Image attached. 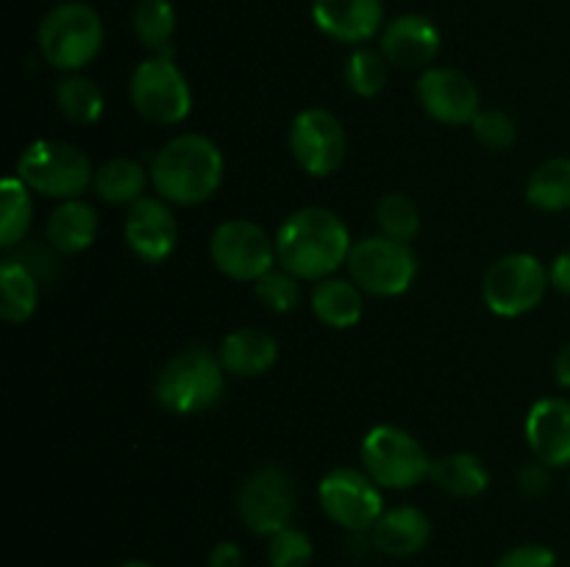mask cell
Instances as JSON below:
<instances>
[{
	"mask_svg": "<svg viewBox=\"0 0 570 567\" xmlns=\"http://www.w3.org/2000/svg\"><path fill=\"white\" fill-rule=\"evenodd\" d=\"M351 233L343 217L323 206H304L293 211L276 231L278 267L298 276L301 281L332 278L348 261Z\"/></svg>",
	"mask_w": 570,
	"mask_h": 567,
	"instance_id": "cell-1",
	"label": "cell"
},
{
	"mask_svg": "<svg viewBox=\"0 0 570 567\" xmlns=\"http://www.w3.org/2000/svg\"><path fill=\"white\" fill-rule=\"evenodd\" d=\"M223 172V150L204 133H178L150 161V183L173 206L206 203L220 189Z\"/></svg>",
	"mask_w": 570,
	"mask_h": 567,
	"instance_id": "cell-2",
	"label": "cell"
},
{
	"mask_svg": "<svg viewBox=\"0 0 570 567\" xmlns=\"http://www.w3.org/2000/svg\"><path fill=\"white\" fill-rule=\"evenodd\" d=\"M226 392V370L209 348H187L173 356L156 378L154 395L173 415H200L220 404Z\"/></svg>",
	"mask_w": 570,
	"mask_h": 567,
	"instance_id": "cell-3",
	"label": "cell"
},
{
	"mask_svg": "<svg viewBox=\"0 0 570 567\" xmlns=\"http://www.w3.org/2000/svg\"><path fill=\"white\" fill-rule=\"evenodd\" d=\"M37 44L50 67L61 72H78L98 59L104 48V20L92 6L65 0L39 22Z\"/></svg>",
	"mask_w": 570,
	"mask_h": 567,
	"instance_id": "cell-4",
	"label": "cell"
},
{
	"mask_svg": "<svg viewBox=\"0 0 570 567\" xmlns=\"http://www.w3.org/2000/svg\"><path fill=\"white\" fill-rule=\"evenodd\" d=\"M17 178L28 189L53 200L81 198L95 181L92 161L76 145L59 139H37L17 159Z\"/></svg>",
	"mask_w": 570,
	"mask_h": 567,
	"instance_id": "cell-5",
	"label": "cell"
},
{
	"mask_svg": "<svg viewBox=\"0 0 570 567\" xmlns=\"http://www.w3.org/2000/svg\"><path fill=\"white\" fill-rule=\"evenodd\" d=\"M360 459L367 476L382 489H412L432 470L426 448L406 428L390 422L365 434Z\"/></svg>",
	"mask_w": 570,
	"mask_h": 567,
	"instance_id": "cell-6",
	"label": "cell"
},
{
	"mask_svg": "<svg viewBox=\"0 0 570 567\" xmlns=\"http://www.w3.org/2000/svg\"><path fill=\"white\" fill-rule=\"evenodd\" d=\"M345 267H348L351 281L362 292L376 295V298H399L415 281L417 256L412 245L376 233V237L354 242Z\"/></svg>",
	"mask_w": 570,
	"mask_h": 567,
	"instance_id": "cell-7",
	"label": "cell"
},
{
	"mask_svg": "<svg viewBox=\"0 0 570 567\" xmlns=\"http://www.w3.org/2000/svg\"><path fill=\"white\" fill-rule=\"evenodd\" d=\"M131 103L156 126H178L193 109V89L170 53H154L131 72Z\"/></svg>",
	"mask_w": 570,
	"mask_h": 567,
	"instance_id": "cell-8",
	"label": "cell"
},
{
	"mask_svg": "<svg viewBox=\"0 0 570 567\" xmlns=\"http://www.w3.org/2000/svg\"><path fill=\"white\" fill-rule=\"evenodd\" d=\"M549 287V267L538 256L507 253L484 272L482 300L493 315L521 317L538 309Z\"/></svg>",
	"mask_w": 570,
	"mask_h": 567,
	"instance_id": "cell-9",
	"label": "cell"
},
{
	"mask_svg": "<svg viewBox=\"0 0 570 567\" xmlns=\"http://www.w3.org/2000/svg\"><path fill=\"white\" fill-rule=\"evenodd\" d=\"M209 256L223 276L245 284H256L278 265L276 237L243 217L220 222L212 231Z\"/></svg>",
	"mask_w": 570,
	"mask_h": 567,
	"instance_id": "cell-10",
	"label": "cell"
},
{
	"mask_svg": "<svg viewBox=\"0 0 570 567\" xmlns=\"http://www.w3.org/2000/svg\"><path fill=\"white\" fill-rule=\"evenodd\" d=\"M317 500L332 523L345 531H371L384 515L382 487L356 467H334L317 487Z\"/></svg>",
	"mask_w": 570,
	"mask_h": 567,
	"instance_id": "cell-11",
	"label": "cell"
},
{
	"mask_svg": "<svg viewBox=\"0 0 570 567\" xmlns=\"http://www.w3.org/2000/svg\"><path fill=\"white\" fill-rule=\"evenodd\" d=\"M298 506L293 478L282 467L265 465L250 472L237 493L239 520L259 537H273L289 526Z\"/></svg>",
	"mask_w": 570,
	"mask_h": 567,
	"instance_id": "cell-12",
	"label": "cell"
},
{
	"mask_svg": "<svg viewBox=\"0 0 570 567\" xmlns=\"http://www.w3.org/2000/svg\"><path fill=\"white\" fill-rule=\"evenodd\" d=\"M343 122L326 109H304L289 122V150H293L295 165L312 178H326L340 170L345 159Z\"/></svg>",
	"mask_w": 570,
	"mask_h": 567,
	"instance_id": "cell-13",
	"label": "cell"
},
{
	"mask_svg": "<svg viewBox=\"0 0 570 567\" xmlns=\"http://www.w3.org/2000/svg\"><path fill=\"white\" fill-rule=\"evenodd\" d=\"M415 94L423 111L443 126H471L482 111L476 83L454 67L423 70L415 83Z\"/></svg>",
	"mask_w": 570,
	"mask_h": 567,
	"instance_id": "cell-14",
	"label": "cell"
},
{
	"mask_svg": "<svg viewBox=\"0 0 570 567\" xmlns=\"http://www.w3.org/2000/svg\"><path fill=\"white\" fill-rule=\"evenodd\" d=\"M122 237L131 253L148 265L170 259L178 245V222L170 203L159 195H145L137 203L128 206L126 222H122Z\"/></svg>",
	"mask_w": 570,
	"mask_h": 567,
	"instance_id": "cell-15",
	"label": "cell"
},
{
	"mask_svg": "<svg viewBox=\"0 0 570 567\" xmlns=\"http://www.w3.org/2000/svg\"><path fill=\"white\" fill-rule=\"evenodd\" d=\"M440 37L438 26L423 14H401L390 26H384L379 50L384 59L401 70H429L432 61L438 59Z\"/></svg>",
	"mask_w": 570,
	"mask_h": 567,
	"instance_id": "cell-16",
	"label": "cell"
},
{
	"mask_svg": "<svg viewBox=\"0 0 570 567\" xmlns=\"http://www.w3.org/2000/svg\"><path fill=\"white\" fill-rule=\"evenodd\" d=\"M312 20L328 39L365 44L384 31L382 0H312Z\"/></svg>",
	"mask_w": 570,
	"mask_h": 567,
	"instance_id": "cell-17",
	"label": "cell"
},
{
	"mask_svg": "<svg viewBox=\"0 0 570 567\" xmlns=\"http://www.w3.org/2000/svg\"><path fill=\"white\" fill-rule=\"evenodd\" d=\"M527 445L549 467H570V400L540 398L527 415Z\"/></svg>",
	"mask_w": 570,
	"mask_h": 567,
	"instance_id": "cell-18",
	"label": "cell"
},
{
	"mask_svg": "<svg viewBox=\"0 0 570 567\" xmlns=\"http://www.w3.org/2000/svg\"><path fill=\"white\" fill-rule=\"evenodd\" d=\"M432 537V523L417 506H395L384 509L376 526L371 528L373 548L382 550L393 559H406V556L421 554Z\"/></svg>",
	"mask_w": 570,
	"mask_h": 567,
	"instance_id": "cell-19",
	"label": "cell"
},
{
	"mask_svg": "<svg viewBox=\"0 0 570 567\" xmlns=\"http://www.w3.org/2000/svg\"><path fill=\"white\" fill-rule=\"evenodd\" d=\"M217 356H220V365L228 376L256 378L265 376L276 365L278 342L265 328H237V331L226 334Z\"/></svg>",
	"mask_w": 570,
	"mask_h": 567,
	"instance_id": "cell-20",
	"label": "cell"
},
{
	"mask_svg": "<svg viewBox=\"0 0 570 567\" xmlns=\"http://www.w3.org/2000/svg\"><path fill=\"white\" fill-rule=\"evenodd\" d=\"M98 237V211L89 200L72 198L59 200L45 226V242L61 256H72L87 250Z\"/></svg>",
	"mask_w": 570,
	"mask_h": 567,
	"instance_id": "cell-21",
	"label": "cell"
},
{
	"mask_svg": "<svg viewBox=\"0 0 570 567\" xmlns=\"http://www.w3.org/2000/svg\"><path fill=\"white\" fill-rule=\"evenodd\" d=\"M362 289L351 278H323L312 287L309 304L317 320L328 328H351L362 320L365 311V298Z\"/></svg>",
	"mask_w": 570,
	"mask_h": 567,
	"instance_id": "cell-22",
	"label": "cell"
},
{
	"mask_svg": "<svg viewBox=\"0 0 570 567\" xmlns=\"http://www.w3.org/2000/svg\"><path fill=\"white\" fill-rule=\"evenodd\" d=\"M150 181V170H145L139 161L128 156H117L95 170L92 189L104 203L109 206H131L145 198V187Z\"/></svg>",
	"mask_w": 570,
	"mask_h": 567,
	"instance_id": "cell-23",
	"label": "cell"
},
{
	"mask_svg": "<svg viewBox=\"0 0 570 567\" xmlns=\"http://www.w3.org/2000/svg\"><path fill=\"white\" fill-rule=\"evenodd\" d=\"M429 478L454 498H479L490 487V472L476 454L456 450L432 461Z\"/></svg>",
	"mask_w": 570,
	"mask_h": 567,
	"instance_id": "cell-24",
	"label": "cell"
},
{
	"mask_svg": "<svg viewBox=\"0 0 570 567\" xmlns=\"http://www.w3.org/2000/svg\"><path fill=\"white\" fill-rule=\"evenodd\" d=\"M39 306V278L26 265L6 256L0 265V315L6 322L31 320Z\"/></svg>",
	"mask_w": 570,
	"mask_h": 567,
	"instance_id": "cell-25",
	"label": "cell"
},
{
	"mask_svg": "<svg viewBox=\"0 0 570 567\" xmlns=\"http://www.w3.org/2000/svg\"><path fill=\"white\" fill-rule=\"evenodd\" d=\"M33 222L31 189L22 178L9 176L0 183V248L14 250L26 242V233Z\"/></svg>",
	"mask_w": 570,
	"mask_h": 567,
	"instance_id": "cell-26",
	"label": "cell"
},
{
	"mask_svg": "<svg viewBox=\"0 0 570 567\" xmlns=\"http://www.w3.org/2000/svg\"><path fill=\"white\" fill-rule=\"evenodd\" d=\"M527 200L540 211L570 209V159L557 156L534 167L527 181Z\"/></svg>",
	"mask_w": 570,
	"mask_h": 567,
	"instance_id": "cell-27",
	"label": "cell"
},
{
	"mask_svg": "<svg viewBox=\"0 0 570 567\" xmlns=\"http://www.w3.org/2000/svg\"><path fill=\"white\" fill-rule=\"evenodd\" d=\"M131 26L142 48L154 53L173 56V37H176V9L170 0H139L134 6Z\"/></svg>",
	"mask_w": 570,
	"mask_h": 567,
	"instance_id": "cell-28",
	"label": "cell"
},
{
	"mask_svg": "<svg viewBox=\"0 0 570 567\" xmlns=\"http://www.w3.org/2000/svg\"><path fill=\"white\" fill-rule=\"evenodd\" d=\"M56 106L65 120L76 126H95L104 115V92L92 78L67 76L56 87Z\"/></svg>",
	"mask_w": 570,
	"mask_h": 567,
	"instance_id": "cell-29",
	"label": "cell"
},
{
	"mask_svg": "<svg viewBox=\"0 0 570 567\" xmlns=\"http://www.w3.org/2000/svg\"><path fill=\"white\" fill-rule=\"evenodd\" d=\"M376 226L384 237L410 245L421 231V209L410 195L387 192L376 203Z\"/></svg>",
	"mask_w": 570,
	"mask_h": 567,
	"instance_id": "cell-30",
	"label": "cell"
},
{
	"mask_svg": "<svg viewBox=\"0 0 570 567\" xmlns=\"http://www.w3.org/2000/svg\"><path fill=\"white\" fill-rule=\"evenodd\" d=\"M387 64L382 50L356 48L345 61V83L360 98H376L387 83Z\"/></svg>",
	"mask_w": 570,
	"mask_h": 567,
	"instance_id": "cell-31",
	"label": "cell"
},
{
	"mask_svg": "<svg viewBox=\"0 0 570 567\" xmlns=\"http://www.w3.org/2000/svg\"><path fill=\"white\" fill-rule=\"evenodd\" d=\"M301 284L304 281L298 276H293L289 270H284V267H273L271 272H265L254 284V292L265 309L276 311V315H289L304 300V287Z\"/></svg>",
	"mask_w": 570,
	"mask_h": 567,
	"instance_id": "cell-32",
	"label": "cell"
},
{
	"mask_svg": "<svg viewBox=\"0 0 570 567\" xmlns=\"http://www.w3.org/2000/svg\"><path fill=\"white\" fill-rule=\"evenodd\" d=\"M312 556H315V545H312L309 534L301 531V528L287 526L267 537L271 567H309Z\"/></svg>",
	"mask_w": 570,
	"mask_h": 567,
	"instance_id": "cell-33",
	"label": "cell"
},
{
	"mask_svg": "<svg viewBox=\"0 0 570 567\" xmlns=\"http://www.w3.org/2000/svg\"><path fill=\"white\" fill-rule=\"evenodd\" d=\"M471 128L479 145H484L488 150H507L518 139L515 120L501 109H482L476 115V120L471 122Z\"/></svg>",
	"mask_w": 570,
	"mask_h": 567,
	"instance_id": "cell-34",
	"label": "cell"
},
{
	"mask_svg": "<svg viewBox=\"0 0 570 567\" xmlns=\"http://www.w3.org/2000/svg\"><path fill=\"white\" fill-rule=\"evenodd\" d=\"M17 248H20V253H17L14 259L20 261V265H26L28 270L39 278V284H42V278L45 281H50V278L59 272V259H56L59 250L50 248L48 242H45V248L42 245H26V242L17 245Z\"/></svg>",
	"mask_w": 570,
	"mask_h": 567,
	"instance_id": "cell-35",
	"label": "cell"
},
{
	"mask_svg": "<svg viewBox=\"0 0 570 567\" xmlns=\"http://www.w3.org/2000/svg\"><path fill=\"white\" fill-rule=\"evenodd\" d=\"M495 567H557V556L554 550L546 548V545L529 543V545H518V548H510Z\"/></svg>",
	"mask_w": 570,
	"mask_h": 567,
	"instance_id": "cell-36",
	"label": "cell"
},
{
	"mask_svg": "<svg viewBox=\"0 0 570 567\" xmlns=\"http://www.w3.org/2000/svg\"><path fill=\"white\" fill-rule=\"evenodd\" d=\"M518 487L529 498H540V495H546L551 489V467L540 459L532 461V465H527L518 472Z\"/></svg>",
	"mask_w": 570,
	"mask_h": 567,
	"instance_id": "cell-37",
	"label": "cell"
},
{
	"mask_svg": "<svg viewBox=\"0 0 570 567\" xmlns=\"http://www.w3.org/2000/svg\"><path fill=\"white\" fill-rule=\"evenodd\" d=\"M243 548L232 539L217 543L209 554V567H243Z\"/></svg>",
	"mask_w": 570,
	"mask_h": 567,
	"instance_id": "cell-38",
	"label": "cell"
},
{
	"mask_svg": "<svg viewBox=\"0 0 570 567\" xmlns=\"http://www.w3.org/2000/svg\"><path fill=\"white\" fill-rule=\"evenodd\" d=\"M549 281L557 292L568 295L570 298V250H566V253H560L554 261H551Z\"/></svg>",
	"mask_w": 570,
	"mask_h": 567,
	"instance_id": "cell-39",
	"label": "cell"
},
{
	"mask_svg": "<svg viewBox=\"0 0 570 567\" xmlns=\"http://www.w3.org/2000/svg\"><path fill=\"white\" fill-rule=\"evenodd\" d=\"M554 378L562 389H570V342L560 350V354H557Z\"/></svg>",
	"mask_w": 570,
	"mask_h": 567,
	"instance_id": "cell-40",
	"label": "cell"
},
{
	"mask_svg": "<svg viewBox=\"0 0 570 567\" xmlns=\"http://www.w3.org/2000/svg\"><path fill=\"white\" fill-rule=\"evenodd\" d=\"M120 567H150L148 561H139V559H131V561H122Z\"/></svg>",
	"mask_w": 570,
	"mask_h": 567,
	"instance_id": "cell-41",
	"label": "cell"
},
{
	"mask_svg": "<svg viewBox=\"0 0 570 567\" xmlns=\"http://www.w3.org/2000/svg\"><path fill=\"white\" fill-rule=\"evenodd\" d=\"M568 487H570V478H568Z\"/></svg>",
	"mask_w": 570,
	"mask_h": 567,
	"instance_id": "cell-42",
	"label": "cell"
}]
</instances>
